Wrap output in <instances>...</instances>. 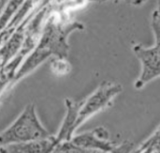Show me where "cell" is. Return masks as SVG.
<instances>
[{
  "mask_svg": "<svg viewBox=\"0 0 160 153\" xmlns=\"http://www.w3.org/2000/svg\"><path fill=\"white\" fill-rule=\"evenodd\" d=\"M133 52L142 64L141 75L135 83V87L140 89L160 76V46L144 47L138 44L133 47Z\"/></svg>",
  "mask_w": 160,
  "mask_h": 153,
  "instance_id": "cell-3",
  "label": "cell"
},
{
  "mask_svg": "<svg viewBox=\"0 0 160 153\" xmlns=\"http://www.w3.org/2000/svg\"><path fill=\"white\" fill-rule=\"evenodd\" d=\"M122 91V86L113 81H104L86 99L80 109L76 129H78L89 118L105 109L112 103V101Z\"/></svg>",
  "mask_w": 160,
  "mask_h": 153,
  "instance_id": "cell-2",
  "label": "cell"
},
{
  "mask_svg": "<svg viewBox=\"0 0 160 153\" xmlns=\"http://www.w3.org/2000/svg\"><path fill=\"white\" fill-rule=\"evenodd\" d=\"M52 135L41 124L33 103L25 106L19 117L2 132L1 146L40 140L51 137Z\"/></svg>",
  "mask_w": 160,
  "mask_h": 153,
  "instance_id": "cell-1",
  "label": "cell"
},
{
  "mask_svg": "<svg viewBox=\"0 0 160 153\" xmlns=\"http://www.w3.org/2000/svg\"><path fill=\"white\" fill-rule=\"evenodd\" d=\"M22 34H16L15 36H13L10 40L8 41V43H7V48H3L2 49V58H3V62L6 59H8L10 56H12L14 55V53L17 51V49L19 48L21 41H22Z\"/></svg>",
  "mask_w": 160,
  "mask_h": 153,
  "instance_id": "cell-7",
  "label": "cell"
},
{
  "mask_svg": "<svg viewBox=\"0 0 160 153\" xmlns=\"http://www.w3.org/2000/svg\"><path fill=\"white\" fill-rule=\"evenodd\" d=\"M116 1H118V0H116ZM124 1H126L128 3H136L137 2V0H124Z\"/></svg>",
  "mask_w": 160,
  "mask_h": 153,
  "instance_id": "cell-10",
  "label": "cell"
},
{
  "mask_svg": "<svg viewBox=\"0 0 160 153\" xmlns=\"http://www.w3.org/2000/svg\"><path fill=\"white\" fill-rule=\"evenodd\" d=\"M151 24H152V29H153L154 36H155L156 45L160 46V0L158 1V7L153 12Z\"/></svg>",
  "mask_w": 160,
  "mask_h": 153,
  "instance_id": "cell-8",
  "label": "cell"
},
{
  "mask_svg": "<svg viewBox=\"0 0 160 153\" xmlns=\"http://www.w3.org/2000/svg\"><path fill=\"white\" fill-rule=\"evenodd\" d=\"M58 145L56 136L24 143L1 146V153H52Z\"/></svg>",
  "mask_w": 160,
  "mask_h": 153,
  "instance_id": "cell-5",
  "label": "cell"
},
{
  "mask_svg": "<svg viewBox=\"0 0 160 153\" xmlns=\"http://www.w3.org/2000/svg\"><path fill=\"white\" fill-rule=\"evenodd\" d=\"M71 142L80 148L96 151H112L114 148L113 144L109 140L107 130L103 127L73 136Z\"/></svg>",
  "mask_w": 160,
  "mask_h": 153,
  "instance_id": "cell-4",
  "label": "cell"
},
{
  "mask_svg": "<svg viewBox=\"0 0 160 153\" xmlns=\"http://www.w3.org/2000/svg\"><path fill=\"white\" fill-rule=\"evenodd\" d=\"M83 153H100L99 151H96V150H86Z\"/></svg>",
  "mask_w": 160,
  "mask_h": 153,
  "instance_id": "cell-9",
  "label": "cell"
},
{
  "mask_svg": "<svg viewBox=\"0 0 160 153\" xmlns=\"http://www.w3.org/2000/svg\"><path fill=\"white\" fill-rule=\"evenodd\" d=\"M66 107H67V113L66 117L64 119L63 124L61 126V129L56 135V139L58 144L62 142L71 141L73 138V134L77 130L76 129V123L79 117L80 109L83 103V100L80 102H76L70 99L65 100Z\"/></svg>",
  "mask_w": 160,
  "mask_h": 153,
  "instance_id": "cell-6",
  "label": "cell"
}]
</instances>
